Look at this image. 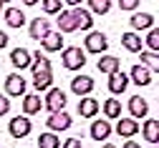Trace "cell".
<instances>
[{"label":"cell","instance_id":"44dd1931","mask_svg":"<svg viewBox=\"0 0 159 148\" xmlns=\"http://www.w3.org/2000/svg\"><path fill=\"white\" fill-rule=\"evenodd\" d=\"M78 113H81V118H93L98 113V100L96 98H81L78 100Z\"/></svg>","mask_w":159,"mask_h":148},{"label":"cell","instance_id":"7402d4cb","mask_svg":"<svg viewBox=\"0 0 159 148\" xmlns=\"http://www.w3.org/2000/svg\"><path fill=\"white\" fill-rule=\"evenodd\" d=\"M5 23L10 28H23L25 25V15L20 8H5Z\"/></svg>","mask_w":159,"mask_h":148},{"label":"cell","instance_id":"9c48e42d","mask_svg":"<svg viewBox=\"0 0 159 148\" xmlns=\"http://www.w3.org/2000/svg\"><path fill=\"white\" fill-rule=\"evenodd\" d=\"M28 33H30V38H33V40H43V38H46V35L51 33L48 18H33V23H30Z\"/></svg>","mask_w":159,"mask_h":148},{"label":"cell","instance_id":"2e32d148","mask_svg":"<svg viewBox=\"0 0 159 148\" xmlns=\"http://www.w3.org/2000/svg\"><path fill=\"white\" fill-rule=\"evenodd\" d=\"M126 86H129V75H126V73H114V75H109V91H111L114 95L124 93Z\"/></svg>","mask_w":159,"mask_h":148},{"label":"cell","instance_id":"836d02e7","mask_svg":"<svg viewBox=\"0 0 159 148\" xmlns=\"http://www.w3.org/2000/svg\"><path fill=\"white\" fill-rule=\"evenodd\" d=\"M136 0H121V3H119V8H121V10H136Z\"/></svg>","mask_w":159,"mask_h":148},{"label":"cell","instance_id":"30bf717a","mask_svg":"<svg viewBox=\"0 0 159 148\" xmlns=\"http://www.w3.org/2000/svg\"><path fill=\"white\" fill-rule=\"evenodd\" d=\"M96 68L101 73H106V75H114V73H119V68H121V60H119L116 55H101L98 63H96Z\"/></svg>","mask_w":159,"mask_h":148},{"label":"cell","instance_id":"83f0119b","mask_svg":"<svg viewBox=\"0 0 159 148\" xmlns=\"http://www.w3.org/2000/svg\"><path fill=\"white\" fill-rule=\"evenodd\" d=\"M142 66L159 73V53H149V50H142Z\"/></svg>","mask_w":159,"mask_h":148},{"label":"cell","instance_id":"277c9868","mask_svg":"<svg viewBox=\"0 0 159 148\" xmlns=\"http://www.w3.org/2000/svg\"><path fill=\"white\" fill-rule=\"evenodd\" d=\"M8 131H10V136L13 138H25L30 131H33V123H30V118H10V123H8Z\"/></svg>","mask_w":159,"mask_h":148},{"label":"cell","instance_id":"d6986e66","mask_svg":"<svg viewBox=\"0 0 159 148\" xmlns=\"http://www.w3.org/2000/svg\"><path fill=\"white\" fill-rule=\"evenodd\" d=\"M41 45H43L46 53H56V50L63 48V38H61V33H53V30H51V33L41 40Z\"/></svg>","mask_w":159,"mask_h":148},{"label":"cell","instance_id":"8d00e7d4","mask_svg":"<svg viewBox=\"0 0 159 148\" xmlns=\"http://www.w3.org/2000/svg\"><path fill=\"white\" fill-rule=\"evenodd\" d=\"M124 148H139V143H136V141H126V143H124Z\"/></svg>","mask_w":159,"mask_h":148},{"label":"cell","instance_id":"ba28073f","mask_svg":"<svg viewBox=\"0 0 159 148\" xmlns=\"http://www.w3.org/2000/svg\"><path fill=\"white\" fill-rule=\"evenodd\" d=\"M5 93L8 95H25V78H20L18 73H10L5 78Z\"/></svg>","mask_w":159,"mask_h":148},{"label":"cell","instance_id":"4fadbf2b","mask_svg":"<svg viewBox=\"0 0 159 148\" xmlns=\"http://www.w3.org/2000/svg\"><path fill=\"white\" fill-rule=\"evenodd\" d=\"M73 18H76V25L81 28V30H91V25H93V15H91L89 8H84V5L73 8Z\"/></svg>","mask_w":159,"mask_h":148},{"label":"cell","instance_id":"f35d334b","mask_svg":"<svg viewBox=\"0 0 159 148\" xmlns=\"http://www.w3.org/2000/svg\"><path fill=\"white\" fill-rule=\"evenodd\" d=\"M104 148H116V146H111V143H106V146H104Z\"/></svg>","mask_w":159,"mask_h":148},{"label":"cell","instance_id":"603a6c76","mask_svg":"<svg viewBox=\"0 0 159 148\" xmlns=\"http://www.w3.org/2000/svg\"><path fill=\"white\" fill-rule=\"evenodd\" d=\"M152 25H154V15H149V13H134V18H131V28L134 30H152Z\"/></svg>","mask_w":159,"mask_h":148},{"label":"cell","instance_id":"8fae6325","mask_svg":"<svg viewBox=\"0 0 159 148\" xmlns=\"http://www.w3.org/2000/svg\"><path fill=\"white\" fill-rule=\"evenodd\" d=\"M109 136H111V123H109L106 118L93 121V123H91V138H93V141L101 143V141H106Z\"/></svg>","mask_w":159,"mask_h":148},{"label":"cell","instance_id":"4316f807","mask_svg":"<svg viewBox=\"0 0 159 148\" xmlns=\"http://www.w3.org/2000/svg\"><path fill=\"white\" fill-rule=\"evenodd\" d=\"M38 148H61V138L56 133H41L38 136Z\"/></svg>","mask_w":159,"mask_h":148},{"label":"cell","instance_id":"484cf974","mask_svg":"<svg viewBox=\"0 0 159 148\" xmlns=\"http://www.w3.org/2000/svg\"><path fill=\"white\" fill-rule=\"evenodd\" d=\"M30 70H33V75L43 73V70H51V60H48L46 55H41V50L33 53V66H30Z\"/></svg>","mask_w":159,"mask_h":148},{"label":"cell","instance_id":"7c38bea8","mask_svg":"<svg viewBox=\"0 0 159 148\" xmlns=\"http://www.w3.org/2000/svg\"><path fill=\"white\" fill-rule=\"evenodd\" d=\"M129 113H131V118H147V113H149L147 100L142 95H131L129 98Z\"/></svg>","mask_w":159,"mask_h":148},{"label":"cell","instance_id":"8992f818","mask_svg":"<svg viewBox=\"0 0 159 148\" xmlns=\"http://www.w3.org/2000/svg\"><path fill=\"white\" fill-rule=\"evenodd\" d=\"M46 123H48L51 133H58V131H68L73 121H71V116L63 111V113H53L51 118H46Z\"/></svg>","mask_w":159,"mask_h":148},{"label":"cell","instance_id":"d4e9b609","mask_svg":"<svg viewBox=\"0 0 159 148\" xmlns=\"http://www.w3.org/2000/svg\"><path fill=\"white\" fill-rule=\"evenodd\" d=\"M121 45L129 53H142V38H139L136 33H124L121 35Z\"/></svg>","mask_w":159,"mask_h":148},{"label":"cell","instance_id":"d590c367","mask_svg":"<svg viewBox=\"0 0 159 148\" xmlns=\"http://www.w3.org/2000/svg\"><path fill=\"white\" fill-rule=\"evenodd\" d=\"M8 40H10V38H8L3 30H0V48H5V45H8Z\"/></svg>","mask_w":159,"mask_h":148},{"label":"cell","instance_id":"cb8c5ba5","mask_svg":"<svg viewBox=\"0 0 159 148\" xmlns=\"http://www.w3.org/2000/svg\"><path fill=\"white\" fill-rule=\"evenodd\" d=\"M33 86H35V91H51L53 88V73L43 70V73L33 75Z\"/></svg>","mask_w":159,"mask_h":148},{"label":"cell","instance_id":"e0dca14e","mask_svg":"<svg viewBox=\"0 0 159 148\" xmlns=\"http://www.w3.org/2000/svg\"><path fill=\"white\" fill-rule=\"evenodd\" d=\"M41 108H43L41 95H35V93L23 95V113H25V116H35V113H41Z\"/></svg>","mask_w":159,"mask_h":148},{"label":"cell","instance_id":"5bb4252c","mask_svg":"<svg viewBox=\"0 0 159 148\" xmlns=\"http://www.w3.org/2000/svg\"><path fill=\"white\" fill-rule=\"evenodd\" d=\"M116 133L121 136V138H131V136L139 133V123H136L134 118H119V123H116Z\"/></svg>","mask_w":159,"mask_h":148},{"label":"cell","instance_id":"3957f363","mask_svg":"<svg viewBox=\"0 0 159 148\" xmlns=\"http://www.w3.org/2000/svg\"><path fill=\"white\" fill-rule=\"evenodd\" d=\"M84 43H86V50L93 53V55H101V53H106V48H109L106 35H104V33H98V30H91V33L86 35Z\"/></svg>","mask_w":159,"mask_h":148},{"label":"cell","instance_id":"1f68e13d","mask_svg":"<svg viewBox=\"0 0 159 148\" xmlns=\"http://www.w3.org/2000/svg\"><path fill=\"white\" fill-rule=\"evenodd\" d=\"M41 8L48 13V15H61L63 13V5H61V0H43V3H41Z\"/></svg>","mask_w":159,"mask_h":148},{"label":"cell","instance_id":"9a60e30c","mask_svg":"<svg viewBox=\"0 0 159 148\" xmlns=\"http://www.w3.org/2000/svg\"><path fill=\"white\" fill-rule=\"evenodd\" d=\"M129 78L136 83V86H149V83H152V70L144 68L142 63H139V66H134V68L129 70Z\"/></svg>","mask_w":159,"mask_h":148},{"label":"cell","instance_id":"f546056e","mask_svg":"<svg viewBox=\"0 0 159 148\" xmlns=\"http://www.w3.org/2000/svg\"><path fill=\"white\" fill-rule=\"evenodd\" d=\"M86 8L91 10V15H93V13H96V15H104V13L111 10V3H109V0H89Z\"/></svg>","mask_w":159,"mask_h":148},{"label":"cell","instance_id":"6da1fadb","mask_svg":"<svg viewBox=\"0 0 159 148\" xmlns=\"http://www.w3.org/2000/svg\"><path fill=\"white\" fill-rule=\"evenodd\" d=\"M61 60H63V68L66 70H81L86 66V53L81 48H76V45L73 48H63Z\"/></svg>","mask_w":159,"mask_h":148},{"label":"cell","instance_id":"d6a6232c","mask_svg":"<svg viewBox=\"0 0 159 148\" xmlns=\"http://www.w3.org/2000/svg\"><path fill=\"white\" fill-rule=\"evenodd\" d=\"M10 111V98H5V95H0V116H5Z\"/></svg>","mask_w":159,"mask_h":148},{"label":"cell","instance_id":"ac0fdd59","mask_svg":"<svg viewBox=\"0 0 159 148\" xmlns=\"http://www.w3.org/2000/svg\"><path fill=\"white\" fill-rule=\"evenodd\" d=\"M73 30H78L73 10H63L61 15H58V33H73Z\"/></svg>","mask_w":159,"mask_h":148},{"label":"cell","instance_id":"5b68a950","mask_svg":"<svg viewBox=\"0 0 159 148\" xmlns=\"http://www.w3.org/2000/svg\"><path fill=\"white\" fill-rule=\"evenodd\" d=\"M10 63L18 70H25V68L33 66V53L25 50V48H15V50H10Z\"/></svg>","mask_w":159,"mask_h":148},{"label":"cell","instance_id":"7a4b0ae2","mask_svg":"<svg viewBox=\"0 0 159 148\" xmlns=\"http://www.w3.org/2000/svg\"><path fill=\"white\" fill-rule=\"evenodd\" d=\"M43 108H46L51 116H53V113H63V108H66V93H63L61 88H51V91L46 93Z\"/></svg>","mask_w":159,"mask_h":148},{"label":"cell","instance_id":"4dcf8cb0","mask_svg":"<svg viewBox=\"0 0 159 148\" xmlns=\"http://www.w3.org/2000/svg\"><path fill=\"white\" fill-rule=\"evenodd\" d=\"M144 43L149 48V53H159V28H152L144 38Z\"/></svg>","mask_w":159,"mask_h":148},{"label":"cell","instance_id":"52a82bcc","mask_svg":"<svg viewBox=\"0 0 159 148\" xmlns=\"http://www.w3.org/2000/svg\"><path fill=\"white\" fill-rule=\"evenodd\" d=\"M71 91H73L76 95L86 98V95L93 91V78H89V75H76V78L71 80Z\"/></svg>","mask_w":159,"mask_h":148},{"label":"cell","instance_id":"e575fe53","mask_svg":"<svg viewBox=\"0 0 159 148\" xmlns=\"http://www.w3.org/2000/svg\"><path fill=\"white\" fill-rule=\"evenodd\" d=\"M63 148H81V141H78V138H68L63 143Z\"/></svg>","mask_w":159,"mask_h":148},{"label":"cell","instance_id":"ffe728a7","mask_svg":"<svg viewBox=\"0 0 159 148\" xmlns=\"http://www.w3.org/2000/svg\"><path fill=\"white\" fill-rule=\"evenodd\" d=\"M142 133L149 143H159V121L157 118H147L142 125Z\"/></svg>","mask_w":159,"mask_h":148},{"label":"cell","instance_id":"f1b7e54d","mask_svg":"<svg viewBox=\"0 0 159 148\" xmlns=\"http://www.w3.org/2000/svg\"><path fill=\"white\" fill-rule=\"evenodd\" d=\"M104 116L106 118H121V103H119L116 98H109L104 103Z\"/></svg>","mask_w":159,"mask_h":148},{"label":"cell","instance_id":"74e56055","mask_svg":"<svg viewBox=\"0 0 159 148\" xmlns=\"http://www.w3.org/2000/svg\"><path fill=\"white\" fill-rule=\"evenodd\" d=\"M0 13H5V5H3V0H0Z\"/></svg>","mask_w":159,"mask_h":148}]
</instances>
